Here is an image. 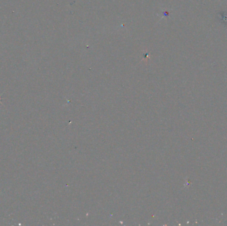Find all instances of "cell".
<instances>
[{
  "mask_svg": "<svg viewBox=\"0 0 227 226\" xmlns=\"http://www.w3.org/2000/svg\"><path fill=\"white\" fill-rule=\"evenodd\" d=\"M1 100H2V99H1V96H0V104H2V102H1Z\"/></svg>",
  "mask_w": 227,
  "mask_h": 226,
  "instance_id": "cell-1",
  "label": "cell"
}]
</instances>
